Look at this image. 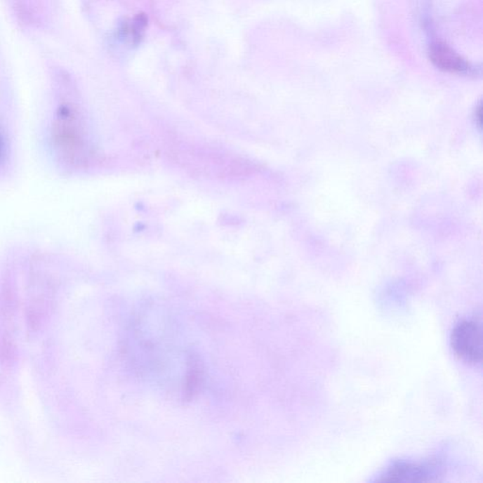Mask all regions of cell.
Wrapping results in <instances>:
<instances>
[{
	"label": "cell",
	"instance_id": "6da1fadb",
	"mask_svg": "<svg viewBox=\"0 0 483 483\" xmlns=\"http://www.w3.org/2000/svg\"><path fill=\"white\" fill-rule=\"evenodd\" d=\"M451 345L456 355L469 364L482 362V329L477 322L462 321L453 329Z\"/></svg>",
	"mask_w": 483,
	"mask_h": 483
},
{
	"label": "cell",
	"instance_id": "7a4b0ae2",
	"mask_svg": "<svg viewBox=\"0 0 483 483\" xmlns=\"http://www.w3.org/2000/svg\"><path fill=\"white\" fill-rule=\"evenodd\" d=\"M4 141H2L1 137H0V157H1L2 154H4Z\"/></svg>",
	"mask_w": 483,
	"mask_h": 483
}]
</instances>
